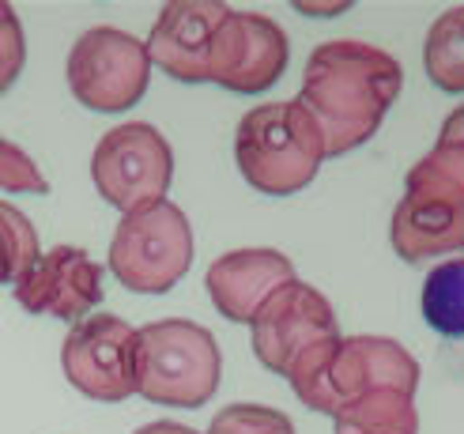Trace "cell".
Wrapping results in <instances>:
<instances>
[{"label":"cell","mask_w":464,"mask_h":434,"mask_svg":"<svg viewBox=\"0 0 464 434\" xmlns=\"http://www.w3.org/2000/svg\"><path fill=\"white\" fill-rule=\"evenodd\" d=\"M401 87L404 68L392 53L359 38H336L310 53L295 102L317 121L324 159H340L374 140Z\"/></svg>","instance_id":"1"},{"label":"cell","mask_w":464,"mask_h":434,"mask_svg":"<svg viewBox=\"0 0 464 434\" xmlns=\"http://www.w3.org/2000/svg\"><path fill=\"white\" fill-rule=\"evenodd\" d=\"M235 159L253 189L268 197H291L317 178L324 163V140L317 121L295 99L265 102L242 113Z\"/></svg>","instance_id":"2"},{"label":"cell","mask_w":464,"mask_h":434,"mask_svg":"<svg viewBox=\"0 0 464 434\" xmlns=\"http://www.w3.org/2000/svg\"><path fill=\"white\" fill-rule=\"evenodd\" d=\"M223 355L216 336L185 317L136 329V393L167 408H200L216 397Z\"/></svg>","instance_id":"3"},{"label":"cell","mask_w":464,"mask_h":434,"mask_svg":"<svg viewBox=\"0 0 464 434\" xmlns=\"http://www.w3.org/2000/svg\"><path fill=\"white\" fill-rule=\"evenodd\" d=\"M193 227L170 200L121 216L110 238V272L132 294H167L193 268Z\"/></svg>","instance_id":"4"},{"label":"cell","mask_w":464,"mask_h":434,"mask_svg":"<svg viewBox=\"0 0 464 434\" xmlns=\"http://www.w3.org/2000/svg\"><path fill=\"white\" fill-rule=\"evenodd\" d=\"M91 181L99 197L121 216L167 200L174 181V151L155 125L125 121L110 129L91 155Z\"/></svg>","instance_id":"5"},{"label":"cell","mask_w":464,"mask_h":434,"mask_svg":"<svg viewBox=\"0 0 464 434\" xmlns=\"http://www.w3.org/2000/svg\"><path fill=\"white\" fill-rule=\"evenodd\" d=\"M151 80L148 45L118 27H87L68 53L72 99L95 113H125L144 99Z\"/></svg>","instance_id":"6"},{"label":"cell","mask_w":464,"mask_h":434,"mask_svg":"<svg viewBox=\"0 0 464 434\" xmlns=\"http://www.w3.org/2000/svg\"><path fill=\"white\" fill-rule=\"evenodd\" d=\"M61 367L91 400L118 404L136 393V329L118 313L83 317L61 344Z\"/></svg>","instance_id":"7"},{"label":"cell","mask_w":464,"mask_h":434,"mask_svg":"<svg viewBox=\"0 0 464 434\" xmlns=\"http://www.w3.org/2000/svg\"><path fill=\"white\" fill-rule=\"evenodd\" d=\"M291 42L280 23L257 12H235L219 23L208 57V83H219L235 95H261L287 72Z\"/></svg>","instance_id":"8"},{"label":"cell","mask_w":464,"mask_h":434,"mask_svg":"<svg viewBox=\"0 0 464 434\" xmlns=\"http://www.w3.org/2000/svg\"><path fill=\"white\" fill-rule=\"evenodd\" d=\"M249 333L253 355L261 359V367L272 374H287L291 362L306 348H314L317 340L340 336V325L333 303L317 287L295 280L268 294L265 306L253 313Z\"/></svg>","instance_id":"9"},{"label":"cell","mask_w":464,"mask_h":434,"mask_svg":"<svg viewBox=\"0 0 464 434\" xmlns=\"http://www.w3.org/2000/svg\"><path fill=\"white\" fill-rule=\"evenodd\" d=\"M389 242L408 265H427L434 257L464 249V197L430 181L408 178L404 197L389 219Z\"/></svg>","instance_id":"10"},{"label":"cell","mask_w":464,"mask_h":434,"mask_svg":"<svg viewBox=\"0 0 464 434\" xmlns=\"http://www.w3.org/2000/svg\"><path fill=\"white\" fill-rule=\"evenodd\" d=\"M15 299L27 313H45L57 322H83L102 299V265L80 246H53L23 272Z\"/></svg>","instance_id":"11"},{"label":"cell","mask_w":464,"mask_h":434,"mask_svg":"<svg viewBox=\"0 0 464 434\" xmlns=\"http://www.w3.org/2000/svg\"><path fill=\"white\" fill-rule=\"evenodd\" d=\"M230 15V5L219 0H174L159 12L148 34V61L178 83H208V57L219 23Z\"/></svg>","instance_id":"12"},{"label":"cell","mask_w":464,"mask_h":434,"mask_svg":"<svg viewBox=\"0 0 464 434\" xmlns=\"http://www.w3.org/2000/svg\"><path fill=\"white\" fill-rule=\"evenodd\" d=\"M295 280L298 276L287 254L268 246H253V249H230V254L216 257L204 276V287L212 294V306L227 322L249 325L268 294Z\"/></svg>","instance_id":"13"},{"label":"cell","mask_w":464,"mask_h":434,"mask_svg":"<svg viewBox=\"0 0 464 434\" xmlns=\"http://www.w3.org/2000/svg\"><path fill=\"white\" fill-rule=\"evenodd\" d=\"M333 416L366 390H401L415 397L420 362L392 336H343L333 359Z\"/></svg>","instance_id":"14"},{"label":"cell","mask_w":464,"mask_h":434,"mask_svg":"<svg viewBox=\"0 0 464 434\" xmlns=\"http://www.w3.org/2000/svg\"><path fill=\"white\" fill-rule=\"evenodd\" d=\"M336 434H420L415 397L401 390H366L333 416Z\"/></svg>","instance_id":"15"},{"label":"cell","mask_w":464,"mask_h":434,"mask_svg":"<svg viewBox=\"0 0 464 434\" xmlns=\"http://www.w3.org/2000/svg\"><path fill=\"white\" fill-rule=\"evenodd\" d=\"M423 68L438 91L464 95V5L434 19L423 42Z\"/></svg>","instance_id":"16"},{"label":"cell","mask_w":464,"mask_h":434,"mask_svg":"<svg viewBox=\"0 0 464 434\" xmlns=\"http://www.w3.org/2000/svg\"><path fill=\"white\" fill-rule=\"evenodd\" d=\"M423 317L434 333L464 336V257L430 268L423 280Z\"/></svg>","instance_id":"17"},{"label":"cell","mask_w":464,"mask_h":434,"mask_svg":"<svg viewBox=\"0 0 464 434\" xmlns=\"http://www.w3.org/2000/svg\"><path fill=\"white\" fill-rule=\"evenodd\" d=\"M38 231L15 204L0 200V284H19L23 272L38 261Z\"/></svg>","instance_id":"18"},{"label":"cell","mask_w":464,"mask_h":434,"mask_svg":"<svg viewBox=\"0 0 464 434\" xmlns=\"http://www.w3.org/2000/svg\"><path fill=\"white\" fill-rule=\"evenodd\" d=\"M204 434H295V423L265 404H227Z\"/></svg>","instance_id":"19"},{"label":"cell","mask_w":464,"mask_h":434,"mask_svg":"<svg viewBox=\"0 0 464 434\" xmlns=\"http://www.w3.org/2000/svg\"><path fill=\"white\" fill-rule=\"evenodd\" d=\"M0 189L27 193V197L50 193V181H45V174L38 170V163L19 144H12L8 136H0Z\"/></svg>","instance_id":"20"},{"label":"cell","mask_w":464,"mask_h":434,"mask_svg":"<svg viewBox=\"0 0 464 434\" xmlns=\"http://www.w3.org/2000/svg\"><path fill=\"white\" fill-rule=\"evenodd\" d=\"M408 178L430 181V186H442L464 197V148L457 144H434L420 163L408 170Z\"/></svg>","instance_id":"21"},{"label":"cell","mask_w":464,"mask_h":434,"mask_svg":"<svg viewBox=\"0 0 464 434\" xmlns=\"http://www.w3.org/2000/svg\"><path fill=\"white\" fill-rule=\"evenodd\" d=\"M23 64H27V38H23L15 8L0 0V95L23 76Z\"/></svg>","instance_id":"22"},{"label":"cell","mask_w":464,"mask_h":434,"mask_svg":"<svg viewBox=\"0 0 464 434\" xmlns=\"http://www.w3.org/2000/svg\"><path fill=\"white\" fill-rule=\"evenodd\" d=\"M438 144H457V148H464V106H457V110L446 113L442 132H438Z\"/></svg>","instance_id":"23"},{"label":"cell","mask_w":464,"mask_h":434,"mask_svg":"<svg viewBox=\"0 0 464 434\" xmlns=\"http://www.w3.org/2000/svg\"><path fill=\"white\" fill-rule=\"evenodd\" d=\"M132 434H197V430L185 427V423H174V420H155V423H144L140 430H132Z\"/></svg>","instance_id":"24"},{"label":"cell","mask_w":464,"mask_h":434,"mask_svg":"<svg viewBox=\"0 0 464 434\" xmlns=\"http://www.w3.org/2000/svg\"><path fill=\"white\" fill-rule=\"evenodd\" d=\"M303 15H333V12H347V5H333V8H310V5H298Z\"/></svg>","instance_id":"25"}]
</instances>
